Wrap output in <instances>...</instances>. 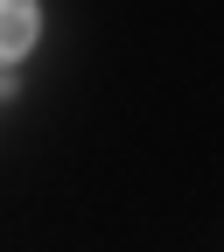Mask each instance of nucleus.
Listing matches in <instances>:
<instances>
[{
    "label": "nucleus",
    "instance_id": "obj_2",
    "mask_svg": "<svg viewBox=\"0 0 224 252\" xmlns=\"http://www.w3.org/2000/svg\"><path fill=\"white\" fill-rule=\"evenodd\" d=\"M0 98H14V84H0Z\"/></svg>",
    "mask_w": 224,
    "mask_h": 252
},
{
    "label": "nucleus",
    "instance_id": "obj_1",
    "mask_svg": "<svg viewBox=\"0 0 224 252\" xmlns=\"http://www.w3.org/2000/svg\"><path fill=\"white\" fill-rule=\"evenodd\" d=\"M35 28H42L35 0H0V63H14V56L35 49Z\"/></svg>",
    "mask_w": 224,
    "mask_h": 252
}]
</instances>
